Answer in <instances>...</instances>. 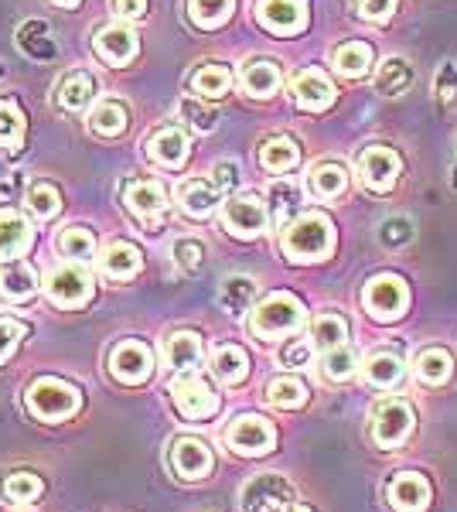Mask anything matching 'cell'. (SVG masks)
<instances>
[{
  "label": "cell",
  "mask_w": 457,
  "mask_h": 512,
  "mask_svg": "<svg viewBox=\"0 0 457 512\" xmlns=\"http://www.w3.org/2000/svg\"><path fill=\"white\" fill-rule=\"evenodd\" d=\"M307 185H311V195L331 202V198L348 192V168H345V164H338V161H321V164H314V168H311Z\"/></svg>",
  "instance_id": "cb8c5ba5"
},
{
  "label": "cell",
  "mask_w": 457,
  "mask_h": 512,
  "mask_svg": "<svg viewBox=\"0 0 457 512\" xmlns=\"http://www.w3.org/2000/svg\"><path fill=\"white\" fill-rule=\"evenodd\" d=\"M181 117H185L195 130H212L215 127V110L198 99H181Z\"/></svg>",
  "instance_id": "681fc988"
},
{
  "label": "cell",
  "mask_w": 457,
  "mask_h": 512,
  "mask_svg": "<svg viewBox=\"0 0 457 512\" xmlns=\"http://www.w3.org/2000/svg\"><path fill=\"white\" fill-rule=\"evenodd\" d=\"M212 181H215V188H219V192H232V188H236V181H239L236 164H229V161L215 164V175H212Z\"/></svg>",
  "instance_id": "11a10c76"
},
{
  "label": "cell",
  "mask_w": 457,
  "mask_h": 512,
  "mask_svg": "<svg viewBox=\"0 0 457 512\" xmlns=\"http://www.w3.org/2000/svg\"><path fill=\"white\" fill-rule=\"evenodd\" d=\"M280 82H284V76H280L277 65L267 62V59L249 62L246 69H243V76H239V86H243V93L253 96V99H270L280 89Z\"/></svg>",
  "instance_id": "7402d4cb"
},
{
  "label": "cell",
  "mask_w": 457,
  "mask_h": 512,
  "mask_svg": "<svg viewBox=\"0 0 457 512\" xmlns=\"http://www.w3.org/2000/svg\"><path fill=\"white\" fill-rule=\"evenodd\" d=\"M226 444L232 451H239V454H267L273 451V444H277V434H273V424L270 420H263V417H256V414H246V417H239L236 424L226 431Z\"/></svg>",
  "instance_id": "30bf717a"
},
{
  "label": "cell",
  "mask_w": 457,
  "mask_h": 512,
  "mask_svg": "<svg viewBox=\"0 0 457 512\" xmlns=\"http://www.w3.org/2000/svg\"><path fill=\"white\" fill-rule=\"evenodd\" d=\"M451 185L457 188V168H454V175H451Z\"/></svg>",
  "instance_id": "91938a15"
},
{
  "label": "cell",
  "mask_w": 457,
  "mask_h": 512,
  "mask_svg": "<svg viewBox=\"0 0 457 512\" xmlns=\"http://www.w3.org/2000/svg\"><path fill=\"white\" fill-rule=\"evenodd\" d=\"M24 335H28V328H24L21 321L0 318V362H4L7 355H14V349L21 345Z\"/></svg>",
  "instance_id": "816d5d0a"
},
{
  "label": "cell",
  "mask_w": 457,
  "mask_h": 512,
  "mask_svg": "<svg viewBox=\"0 0 457 512\" xmlns=\"http://www.w3.org/2000/svg\"><path fill=\"white\" fill-rule=\"evenodd\" d=\"M127 205L134 216L147 222H157V216H164V209H168V192H164V185H157V181H134V185L127 188Z\"/></svg>",
  "instance_id": "ac0fdd59"
},
{
  "label": "cell",
  "mask_w": 457,
  "mask_h": 512,
  "mask_svg": "<svg viewBox=\"0 0 457 512\" xmlns=\"http://www.w3.org/2000/svg\"><path fill=\"white\" fill-rule=\"evenodd\" d=\"M372 59H376V52H372V45H365V41H345V45H338L335 52H331V65H335V72L345 79L365 76Z\"/></svg>",
  "instance_id": "d4e9b609"
},
{
  "label": "cell",
  "mask_w": 457,
  "mask_h": 512,
  "mask_svg": "<svg viewBox=\"0 0 457 512\" xmlns=\"http://www.w3.org/2000/svg\"><path fill=\"white\" fill-rule=\"evenodd\" d=\"M260 164L273 175H284V171H294L301 164V147L290 137H270L267 144L260 147Z\"/></svg>",
  "instance_id": "f1b7e54d"
},
{
  "label": "cell",
  "mask_w": 457,
  "mask_h": 512,
  "mask_svg": "<svg viewBox=\"0 0 457 512\" xmlns=\"http://www.w3.org/2000/svg\"><path fill=\"white\" fill-rule=\"evenodd\" d=\"M18 45L31 55V59H41V62L55 59V41L48 35L45 21H24L18 31Z\"/></svg>",
  "instance_id": "d6a6232c"
},
{
  "label": "cell",
  "mask_w": 457,
  "mask_h": 512,
  "mask_svg": "<svg viewBox=\"0 0 457 512\" xmlns=\"http://www.w3.org/2000/svg\"><path fill=\"white\" fill-rule=\"evenodd\" d=\"M297 205H301V192H297L294 185H287V181H277V185H270V212H273V219H290L297 212Z\"/></svg>",
  "instance_id": "bcb514c9"
},
{
  "label": "cell",
  "mask_w": 457,
  "mask_h": 512,
  "mask_svg": "<svg viewBox=\"0 0 457 512\" xmlns=\"http://www.w3.org/2000/svg\"><path fill=\"white\" fill-rule=\"evenodd\" d=\"M256 18L273 35H297L307 24V4L304 0H260Z\"/></svg>",
  "instance_id": "7c38bea8"
},
{
  "label": "cell",
  "mask_w": 457,
  "mask_h": 512,
  "mask_svg": "<svg viewBox=\"0 0 457 512\" xmlns=\"http://www.w3.org/2000/svg\"><path fill=\"white\" fill-rule=\"evenodd\" d=\"M28 209L35 212L38 219H52V216H58V209H62V195H58L55 185L38 181V185L28 188Z\"/></svg>",
  "instance_id": "ee69618b"
},
{
  "label": "cell",
  "mask_w": 457,
  "mask_h": 512,
  "mask_svg": "<svg viewBox=\"0 0 457 512\" xmlns=\"http://www.w3.org/2000/svg\"><path fill=\"white\" fill-rule=\"evenodd\" d=\"M113 11L123 21H137L147 14V0H113Z\"/></svg>",
  "instance_id": "9f6ffc18"
},
{
  "label": "cell",
  "mask_w": 457,
  "mask_h": 512,
  "mask_svg": "<svg viewBox=\"0 0 457 512\" xmlns=\"http://www.w3.org/2000/svg\"><path fill=\"white\" fill-rule=\"evenodd\" d=\"M164 352H168V366L174 373H188V369H195L198 362H202L205 342L195 332H174L168 338V349Z\"/></svg>",
  "instance_id": "4316f807"
},
{
  "label": "cell",
  "mask_w": 457,
  "mask_h": 512,
  "mask_svg": "<svg viewBox=\"0 0 457 512\" xmlns=\"http://www.w3.org/2000/svg\"><path fill=\"white\" fill-rule=\"evenodd\" d=\"M273 512H314V509H307V506H297V502L290 499V502H284V506H280V509H273Z\"/></svg>",
  "instance_id": "6f0895ef"
},
{
  "label": "cell",
  "mask_w": 457,
  "mask_h": 512,
  "mask_svg": "<svg viewBox=\"0 0 457 512\" xmlns=\"http://www.w3.org/2000/svg\"><path fill=\"white\" fill-rule=\"evenodd\" d=\"M140 270V250L127 239H116L103 253V274L113 280H130Z\"/></svg>",
  "instance_id": "83f0119b"
},
{
  "label": "cell",
  "mask_w": 457,
  "mask_h": 512,
  "mask_svg": "<svg viewBox=\"0 0 457 512\" xmlns=\"http://www.w3.org/2000/svg\"><path fill=\"white\" fill-rule=\"evenodd\" d=\"M89 127L103 137H116L127 127V103H120V99H103L93 110V117H89Z\"/></svg>",
  "instance_id": "f35d334b"
},
{
  "label": "cell",
  "mask_w": 457,
  "mask_h": 512,
  "mask_svg": "<svg viewBox=\"0 0 457 512\" xmlns=\"http://www.w3.org/2000/svg\"><path fill=\"white\" fill-rule=\"evenodd\" d=\"M400 171H403V158L393 147L372 144L359 154V178H362V185L376 195H386L389 188L396 185Z\"/></svg>",
  "instance_id": "5b68a950"
},
{
  "label": "cell",
  "mask_w": 457,
  "mask_h": 512,
  "mask_svg": "<svg viewBox=\"0 0 457 512\" xmlns=\"http://www.w3.org/2000/svg\"><path fill=\"white\" fill-rule=\"evenodd\" d=\"M96 52H99V59H103L106 65H130L134 62V55H137V31L134 28H127V24H110V28H103L96 35Z\"/></svg>",
  "instance_id": "e0dca14e"
},
{
  "label": "cell",
  "mask_w": 457,
  "mask_h": 512,
  "mask_svg": "<svg viewBox=\"0 0 457 512\" xmlns=\"http://www.w3.org/2000/svg\"><path fill=\"white\" fill-rule=\"evenodd\" d=\"M379 239H382V246H389V250H400V246H406L413 239V226H410V219H386L382 222V229H379Z\"/></svg>",
  "instance_id": "7dc6e473"
},
{
  "label": "cell",
  "mask_w": 457,
  "mask_h": 512,
  "mask_svg": "<svg viewBox=\"0 0 457 512\" xmlns=\"http://www.w3.org/2000/svg\"><path fill=\"white\" fill-rule=\"evenodd\" d=\"M290 96H294V103L301 110H328L335 103V82L321 69H304L290 82Z\"/></svg>",
  "instance_id": "5bb4252c"
},
{
  "label": "cell",
  "mask_w": 457,
  "mask_h": 512,
  "mask_svg": "<svg viewBox=\"0 0 457 512\" xmlns=\"http://www.w3.org/2000/svg\"><path fill=\"white\" fill-rule=\"evenodd\" d=\"M52 4L55 7H69V11H72V7H79V0H52Z\"/></svg>",
  "instance_id": "680465c9"
},
{
  "label": "cell",
  "mask_w": 457,
  "mask_h": 512,
  "mask_svg": "<svg viewBox=\"0 0 457 512\" xmlns=\"http://www.w3.org/2000/svg\"><path fill=\"white\" fill-rule=\"evenodd\" d=\"M311 349H314V342H294L280 352V362H284L287 369H304V366H311Z\"/></svg>",
  "instance_id": "db71d44e"
},
{
  "label": "cell",
  "mask_w": 457,
  "mask_h": 512,
  "mask_svg": "<svg viewBox=\"0 0 457 512\" xmlns=\"http://www.w3.org/2000/svg\"><path fill=\"white\" fill-rule=\"evenodd\" d=\"M31 243V226L28 219H21V212L0 209V260H14L28 250Z\"/></svg>",
  "instance_id": "603a6c76"
},
{
  "label": "cell",
  "mask_w": 457,
  "mask_h": 512,
  "mask_svg": "<svg viewBox=\"0 0 457 512\" xmlns=\"http://www.w3.org/2000/svg\"><path fill=\"white\" fill-rule=\"evenodd\" d=\"M0 291H4L11 301H24V297H31L38 291V277L31 267H24V263H14V267H7L4 274H0Z\"/></svg>",
  "instance_id": "b9f144b4"
},
{
  "label": "cell",
  "mask_w": 457,
  "mask_h": 512,
  "mask_svg": "<svg viewBox=\"0 0 457 512\" xmlns=\"http://www.w3.org/2000/svg\"><path fill=\"white\" fill-rule=\"evenodd\" d=\"M58 253H62L65 260H76V263L93 260V253H96V236L89 233V229H82V226L62 229V233H58Z\"/></svg>",
  "instance_id": "8d00e7d4"
},
{
  "label": "cell",
  "mask_w": 457,
  "mask_h": 512,
  "mask_svg": "<svg viewBox=\"0 0 457 512\" xmlns=\"http://www.w3.org/2000/svg\"><path fill=\"white\" fill-rule=\"evenodd\" d=\"M454 373V362H451V355H447L444 349H423L417 355V379L420 383H427V386H440V383H447Z\"/></svg>",
  "instance_id": "d590c367"
},
{
  "label": "cell",
  "mask_w": 457,
  "mask_h": 512,
  "mask_svg": "<svg viewBox=\"0 0 457 512\" xmlns=\"http://www.w3.org/2000/svg\"><path fill=\"white\" fill-rule=\"evenodd\" d=\"M304 325V304L297 301L294 294H270L256 304L253 311V335L260 338H280V335H290Z\"/></svg>",
  "instance_id": "3957f363"
},
{
  "label": "cell",
  "mask_w": 457,
  "mask_h": 512,
  "mask_svg": "<svg viewBox=\"0 0 457 512\" xmlns=\"http://www.w3.org/2000/svg\"><path fill=\"white\" fill-rule=\"evenodd\" d=\"M311 342L321 352H335L348 342V321L342 315H321L311 328Z\"/></svg>",
  "instance_id": "836d02e7"
},
{
  "label": "cell",
  "mask_w": 457,
  "mask_h": 512,
  "mask_svg": "<svg viewBox=\"0 0 457 512\" xmlns=\"http://www.w3.org/2000/svg\"><path fill=\"white\" fill-rule=\"evenodd\" d=\"M413 86V65L403 59V55H393L379 65V76H376V89L382 96H403L406 89Z\"/></svg>",
  "instance_id": "f546056e"
},
{
  "label": "cell",
  "mask_w": 457,
  "mask_h": 512,
  "mask_svg": "<svg viewBox=\"0 0 457 512\" xmlns=\"http://www.w3.org/2000/svg\"><path fill=\"white\" fill-rule=\"evenodd\" d=\"M403 376H406V366H403L400 355L379 349L365 359V379H369L372 386H379V390H393V386H400Z\"/></svg>",
  "instance_id": "484cf974"
},
{
  "label": "cell",
  "mask_w": 457,
  "mask_h": 512,
  "mask_svg": "<svg viewBox=\"0 0 457 512\" xmlns=\"http://www.w3.org/2000/svg\"><path fill=\"white\" fill-rule=\"evenodd\" d=\"M362 304L372 318L396 321L406 311V304H410V287L396 274H376L362 287Z\"/></svg>",
  "instance_id": "277c9868"
},
{
  "label": "cell",
  "mask_w": 457,
  "mask_h": 512,
  "mask_svg": "<svg viewBox=\"0 0 457 512\" xmlns=\"http://www.w3.org/2000/svg\"><path fill=\"white\" fill-rule=\"evenodd\" d=\"M232 86V69L226 65H202V69L191 76V89L205 99H222Z\"/></svg>",
  "instance_id": "e575fe53"
},
{
  "label": "cell",
  "mask_w": 457,
  "mask_h": 512,
  "mask_svg": "<svg viewBox=\"0 0 457 512\" xmlns=\"http://www.w3.org/2000/svg\"><path fill=\"white\" fill-rule=\"evenodd\" d=\"M171 461H174V472H178L181 478H188V482L205 478L215 465L212 448L205 441H198V437H181V441H174Z\"/></svg>",
  "instance_id": "9a60e30c"
},
{
  "label": "cell",
  "mask_w": 457,
  "mask_h": 512,
  "mask_svg": "<svg viewBox=\"0 0 457 512\" xmlns=\"http://www.w3.org/2000/svg\"><path fill=\"white\" fill-rule=\"evenodd\" d=\"M256 297V284L243 274H232L229 280H222V291H219V301L229 315H243V311L253 304Z\"/></svg>",
  "instance_id": "74e56055"
},
{
  "label": "cell",
  "mask_w": 457,
  "mask_h": 512,
  "mask_svg": "<svg viewBox=\"0 0 457 512\" xmlns=\"http://www.w3.org/2000/svg\"><path fill=\"white\" fill-rule=\"evenodd\" d=\"M267 403H273V407H284V410H297L307 403V386L294 376H280L267 386Z\"/></svg>",
  "instance_id": "60d3db41"
},
{
  "label": "cell",
  "mask_w": 457,
  "mask_h": 512,
  "mask_svg": "<svg viewBox=\"0 0 457 512\" xmlns=\"http://www.w3.org/2000/svg\"><path fill=\"white\" fill-rule=\"evenodd\" d=\"M386 495L396 512H423L430 502V482L420 472H400L389 478Z\"/></svg>",
  "instance_id": "2e32d148"
},
{
  "label": "cell",
  "mask_w": 457,
  "mask_h": 512,
  "mask_svg": "<svg viewBox=\"0 0 457 512\" xmlns=\"http://www.w3.org/2000/svg\"><path fill=\"white\" fill-rule=\"evenodd\" d=\"M413 407L406 400H386L376 407V417H372V437H376L379 448H396L406 437L413 434Z\"/></svg>",
  "instance_id": "52a82bcc"
},
{
  "label": "cell",
  "mask_w": 457,
  "mask_h": 512,
  "mask_svg": "<svg viewBox=\"0 0 457 512\" xmlns=\"http://www.w3.org/2000/svg\"><path fill=\"white\" fill-rule=\"evenodd\" d=\"M45 291L58 308H82V304L93 297V277H89V270L79 267V263H65V267L48 274Z\"/></svg>",
  "instance_id": "8992f818"
},
{
  "label": "cell",
  "mask_w": 457,
  "mask_h": 512,
  "mask_svg": "<svg viewBox=\"0 0 457 512\" xmlns=\"http://www.w3.org/2000/svg\"><path fill=\"white\" fill-rule=\"evenodd\" d=\"M355 369H359V359H355V352L348 349V345H342V349L324 355V376L335 379V383H345V379H352Z\"/></svg>",
  "instance_id": "f6af8a7d"
},
{
  "label": "cell",
  "mask_w": 457,
  "mask_h": 512,
  "mask_svg": "<svg viewBox=\"0 0 457 512\" xmlns=\"http://www.w3.org/2000/svg\"><path fill=\"white\" fill-rule=\"evenodd\" d=\"M110 373L123 383H144L154 373V352L140 338H123L110 352Z\"/></svg>",
  "instance_id": "9c48e42d"
},
{
  "label": "cell",
  "mask_w": 457,
  "mask_h": 512,
  "mask_svg": "<svg viewBox=\"0 0 457 512\" xmlns=\"http://www.w3.org/2000/svg\"><path fill=\"white\" fill-rule=\"evenodd\" d=\"M41 492H45V482L31 472H14L4 478V495L18 506H28V502H38Z\"/></svg>",
  "instance_id": "7bdbcfd3"
},
{
  "label": "cell",
  "mask_w": 457,
  "mask_h": 512,
  "mask_svg": "<svg viewBox=\"0 0 457 512\" xmlns=\"http://www.w3.org/2000/svg\"><path fill=\"white\" fill-rule=\"evenodd\" d=\"M290 499H294V489H290L287 478L260 475L243 489V512H273Z\"/></svg>",
  "instance_id": "4fadbf2b"
},
{
  "label": "cell",
  "mask_w": 457,
  "mask_h": 512,
  "mask_svg": "<svg viewBox=\"0 0 457 512\" xmlns=\"http://www.w3.org/2000/svg\"><path fill=\"white\" fill-rule=\"evenodd\" d=\"M270 212L263 209L260 198L253 195H232L226 205H222V226L226 233L239 236V239H253L267 229Z\"/></svg>",
  "instance_id": "ba28073f"
},
{
  "label": "cell",
  "mask_w": 457,
  "mask_h": 512,
  "mask_svg": "<svg viewBox=\"0 0 457 512\" xmlns=\"http://www.w3.org/2000/svg\"><path fill=\"white\" fill-rule=\"evenodd\" d=\"M212 369H215V376L222 379V383H243V379L249 376V359H246V352L239 349V345H222L219 352L212 355Z\"/></svg>",
  "instance_id": "4dcf8cb0"
},
{
  "label": "cell",
  "mask_w": 457,
  "mask_h": 512,
  "mask_svg": "<svg viewBox=\"0 0 457 512\" xmlns=\"http://www.w3.org/2000/svg\"><path fill=\"white\" fill-rule=\"evenodd\" d=\"M24 403L28 410L41 420H69L76 410L82 407V393L72 383H62V379H35L24 393Z\"/></svg>",
  "instance_id": "7a4b0ae2"
},
{
  "label": "cell",
  "mask_w": 457,
  "mask_h": 512,
  "mask_svg": "<svg viewBox=\"0 0 457 512\" xmlns=\"http://www.w3.org/2000/svg\"><path fill=\"white\" fill-rule=\"evenodd\" d=\"M457 99V65L454 62H444L437 72V103L440 106H451Z\"/></svg>",
  "instance_id": "f5cc1de1"
},
{
  "label": "cell",
  "mask_w": 457,
  "mask_h": 512,
  "mask_svg": "<svg viewBox=\"0 0 457 512\" xmlns=\"http://www.w3.org/2000/svg\"><path fill=\"white\" fill-rule=\"evenodd\" d=\"M202 256H205V250L198 239H178V243H174V263H178L181 274H195Z\"/></svg>",
  "instance_id": "c3c4849f"
},
{
  "label": "cell",
  "mask_w": 457,
  "mask_h": 512,
  "mask_svg": "<svg viewBox=\"0 0 457 512\" xmlns=\"http://www.w3.org/2000/svg\"><path fill=\"white\" fill-rule=\"evenodd\" d=\"M232 11H236V0H188V18L198 28H222Z\"/></svg>",
  "instance_id": "1f68e13d"
},
{
  "label": "cell",
  "mask_w": 457,
  "mask_h": 512,
  "mask_svg": "<svg viewBox=\"0 0 457 512\" xmlns=\"http://www.w3.org/2000/svg\"><path fill=\"white\" fill-rule=\"evenodd\" d=\"M147 158L157 161L161 168H181L188 158V137L178 127H164L147 140Z\"/></svg>",
  "instance_id": "d6986e66"
},
{
  "label": "cell",
  "mask_w": 457,
  "mask_h": 512,
  "mask_svg": "<svg viewBox=\"0 0 457 512\" xmlns=\"http://www.w3.org/2000/svg\"><path fill=\"white\" fill-rule=\"evenodd\" d=\"M174 403H178L181 417L188 420H202V417H212L219 410V393L212 390L209 379L202 376H185L174 383Z\"/></svg>",
  "instance_id": "8fae6325"
},
{
  "label": "cell",
  "mask_w": 457,
  "mask_h": 512,
  "mask_svg": "<svg viewBox=\"0 0 457 512\" xmlns=\"http://www.w3.org/2000/svg\"><path fill=\"white\" fill-rule=\"evenodd\" d=\"M24 130H28V120H24V113L18 110V103L0 99V147L18 151L21 140H24Z\"/></svg>",
  "instance_id": "ab89813d"
},
{
  "label": "cell",
  "mask_w": 457,
  "mask_h": 512,
  "mask_svg": "<svg viewBox=\"0 0 457 512\" xmlns=\"http://www.w3.org/2000/svg\"><path fill=\"white\" fill-rule=\"evenodd\" d=\"M355 11H359L362 21L386 24L396 11V0H355Z\"/></svg>",
  "instance_id": "f907efd6"
},
{
  "label": "cell",
  "mask_w": 457,
  "mask_h": 512,
  "mask_svg": "<svg viewBox=\"0 0 457 512\" xmlns=\"http://www.w3.org/2000/svg\"><path fill=\"white\" fill-rule=\"evenodd\" d=\"M96 89H99L96 76H89V72H69V76L58 79L55 103L62 106V110H86V106L93 103Z\"/></svg>",
  "instance_id": "ffe728a7"
},
{
  "label": "cell",
  "mask_w": 457,
  "mask_h": 512,
  "mask_svg": "<svg viewBox=\"0 0 457 512\" xmlns=\"http://www.w3.org/2000/svg\"><path fill=\"white\" fill-rule=\"evenodd\" d=\"M219 188H215V181H202V178H188V181H181L178 185V202H181V209L188 212V216H195V219H202V216H209V212L219 205Z\"/></svg>",
  "instance_id": "44dd1931"
},
{
  "label": "cell",
  "mask_w": 457,
  "mask_h": 512,
  "mask_svg": "<svg viewBox=\"0 0 457 512\" xmlns=\"http://www.w3.org/2000/svg\"><path fill=\"white\" fill-rule=\"evenodd\" d=\"M280 246L294 263H318L335 250V226L324 212H301L287 222Z\"/></svg>",
  "instance_id": "6da1fadb"
}]
</instances>
